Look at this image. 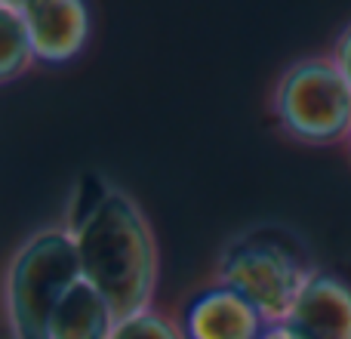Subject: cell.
<instances>
[{"label": "cell", "instance_id": "6da1fadb", "mask_svg": "<svg viewBox=\"0 0 351 339\" xmlns=\"http://www.w3.org/2000/svg\"><path fill=\"white\" fill-rule=\"evenodd\" d=\"M80 274L108 303L114 318L152 309L160 284V250L145 210L123 188L99 179L71 210Z\"/></svg>", "mask_w": 351, "mask_h": 339}, {"label": "cell", "instance_id": "7a4b0ae2", "mask_svg": "<svg viewBox=\"0 0 351 339\" xmlns=\"http://www.w3.org/2000/svg\"><path fill=\"white\" fill-rule=\"evenodd\" d=\"M317 272L321 266L293 231L256 225L222 247L213 281L247 296L268 324H280L290 318L296 299Z\"/></svg>", "mask_w": 351, "mask_h": 339}, {"label": "cell", "instance_id": "3957f363", "mask_svg": "<svg viewBox=\"0 0 351 339\" xmlns=\"http://www.w3.org/2000/svg\"><path fill=\"white\" fill-rule=\"evenodd\" d=\"M80 281L77 247L65 222L28 235L6 262V339H49L56 309Z\"/></svg>", "mask_w": 351, "mask_h": 339}, {"label": "cell", "instance_id": "277c9868", "mask_svg": "<svg viewBox=\"0 0 351 339\" xmlns=\"http://www.w3.org/2000/svg\"><path fill=\"white\" fill-rule=\"evenodd\" d=\"M271 117L296 145L336 148L351 136V86L330 53L302 56L280 71L271 90Z\"/></svg>", "mask_w": 351, "mask_h": 339}, {"label": "cell", "instance_id": "5b68a950", "mask_svg": "<svg viewBox=\"0 0 351 339\" xmlns=\"http://www.w3.org/2000/svg\"><path fill=\"white\" fill-rule=\"evenodd\" d=\"M31 34L37 65L62 68L84 56L93 16L84 0H16Z\"/></svg>", "mask_w": 351, "mask_h": 339}, {"label": "cell", "instance_id": "8992f818", "mask_svg": "<svg viewBox=\"0 0 351 339\" xmlns=\"http://www.w3.org/2000/svg\"><path fill=\"white\" fill-rule=\"evenodd\" d=\"M185 339H262L268 321L237 290L210 281L185 303L179 315Z\"/></svg>", "mask_w": 351, "mask_h": 339}, {"label": "cell", "instance_id": "52a82bcc", "mask_svg": "<svg viewBox=\"0 0 351 339\" xmlns=\"http://www.w3.org/2000/svg\"><path fill=\"white\" fill-rule=\"evenodd\" d=\"M287 324L302 339H351V284L321 268L296 299Z\"/></svg>", "mask_w": 351, "mask_h": 339}, {"label": "cell", "instance_id": "ba28073f", "mask_svg": "<svg viewBox=\"0 0 351 339\" xmlns=\"http://www.w3.org/2000/svg\"><path fill=\"white\" fill-rule=\"evenodd\" d=\"M114 321L117 318L108 303L80 281L56 309L49 321V339H108Z\"/></svg>", "mask_w": 351, "mask_h": 339}, {"label": "cell", "instance_id": "9c48e42d", "mask_svg": "<svg viewBox=\"0 0 351 339\" xmlns=\"http://www.w3.org/2000/svg\"><path fill=\"white\" fill-rule=\"evenodd\" d=\"M0 37H3V43H0V84L10 86L12 80L25 78L37 65L31 34L25 28V19L19 12L16 0L0 3Z\"/></svg>", "mask_w": 351, "mask_h": 339}, {"label": "cell", "instance_id": "30bf717a", "mask_svg": "<svg viewBox=\"0 0 351 339\" xmlns=\"http://www.w3.org/2000/svg\"><path fill=\"white\" fill-rule=\"evenodd\" d=\"M108 339H185V330H182L179 318L152 305V309H142L136 315L114 321Z\"/></svg>", "mask_w": 351, "mask_h": 339}, {"label": "cell", "instance_id": "8fae6325", "mask_svg": "<svg viewBox=\"0 0 351 339\" xmlns=\"http://www.w3.org/2000/svg\"><path fill=\"white\" fill-rule=\"evenodd\" d=\"M330 59L339 68V74L346 78V84L351 86V22L336 34L333 47H330Z\"/></svg>", "mask_w": 351, "mask_h": 339}, {"label": "cell", "instance_id": "7c38bea8", "mask_svg": "<svg viewBox=\"0 0 351 339\" xmlns=\"http://www.w3.org/2000/svg\"><path fill=\"white\" fill-rule=\"evenodd\" d=\"M262 339H302V336H299L287 321H280V324H268V330L262 334Z\"/></svg>", "mask_w": 351, "mask_h": 339}, {"label": "cell", "instance_id": "4fadbf2b", "mask_svg": "<svg viewBox=\"0 0 351 339\" xmlns=\"http://www.w3.org/2000/svg\"><path fill=\"white\" fill-rule=\"evenodd\" d=\"M346 152H348V158H351V136H348V145H346Z\"/></svg>", "mask_w": 351, "mask_h": 339}]
</instances>
